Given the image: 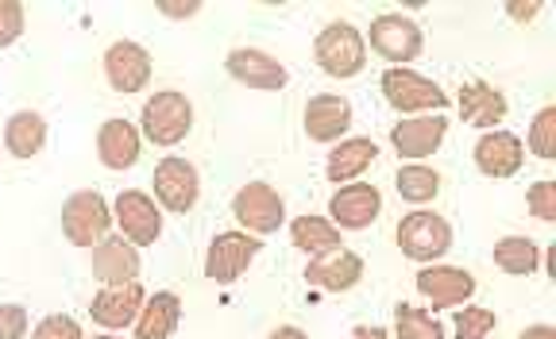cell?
<instances>
[{
	"mask_svg": "<svg viewBox=\"0 0 556 339\" xmlns=\"http://www.w3.org/2000/svg\"><path fill=\"white\" fill-rule=\"evenodd\" d=\"M139 123H143V135H148L155 147H174V143H182L193 131L190 96L178 93V89H163V93H155L148 105H143Z\"/></svg>",
	"mask_w": 556,
	"mask_h": 339,
	"instance_id": "7a4b0ae2",
	"label": "cell"
},
{
	"mask_svg": "<svg viewBox=\"0 0 556 339\" xmlns=\"http://www.w3.org/2000/svg\"><path fill=\"white\" fill-rule=\"evenodd\" d=\"M93 339H121V336H93Z\"/></svg>",
	"mask_w": 556,
	"mask_h": 339,
	"instance_id": "60d3db41",
	"label": "cell"
},
{
	"mask_svg": "<svg viewBox=\"0 0 556 339\" xmlns=\"http://www.w3.org/2000/svg\"><path fill=\"white\" fill-rule=\"evenodd\" d=\"M225 70L232 74V78L240 81V86H248V89H267V93H275V89H282L290 81L287 66H282V62H278L275 54L260 51V47H236V51H228Z\"/></svg>",
	"mask_w": 556,
	"mask_h": 339,
	"instance_id": "8fae6325",
	"label": "cell"
},
{
	"mask_svg": "<svg viewBox=\"0 0 556 339\" xmlns=\"http://www.w3.org/2000/svg\"><path fill=\"white\" fill-rule=\"evenodd\" d=\"M232 217L248 227V235H270L282 227V220H287V205H282L275 185L248 182L232 197Z\"/></svg>",
	"mask_w": 556,
	"mask_h": 339,
	"instance_id": "8992f818",
	"label": "cell"
},
{
	"mask_svg": "<svg viewBox=\"0 0 556 339\" xmlns=\"http://www.w3.org/2000/svg\"><path fill=\"white\" fill-rule=\"evenodd\" d=\"M541 12V0H506V16L518 19V24H530Z\"/></svg>",
	"mask_w": 556,
	"mask_h": 339,
	"instance_id": "8d00e7d4",
	"label": "cell"
},
{
	"mask_svg": "<svg viewBox=\"0 0 556 339\" xmlns=\"http://www.w3.org/2000/svg\"><path fill=\"white\" fill-rule=\"evenodd\" d=\"M352 339H391L382 328H371V324H359L356 331H352Z\"/></svg>",
	"mask_w": 556,
	"mask_h": 339,
	"instance_id": "ab89813d",
	"label": "cell"
},
{
	"mask_svg": "<svg viewBox=\"0 0 556 339\" xmlns=\"http://www.w3.org/2000/svg\"><path fill=\"white\" fill-rule=\"evenodd\" d=\"M348 128H352V105L344 96L321 93L305 105V135L313 143H340Z\"/></svg>",
	"mask_w": 556,
	"mask_h": 339,
	"instance_id": "ac0fdd59",
	"label": "cell"
},
{
	"mask_svg": "<svg viewBox=\"0 0 556 339\" xmlns=\"http://www.w3.org/2000/svg\"><path fill=\"white\" fill-rule=\"evenodd\" d=\"M178 321H182V301H178V294L163 289V294L148 297L139 309L136 339H170L178 331Z\"/></svg>",
	"mask_w": 556,
	"mask_h": 339,
	"instance_id": "603a6c76",
	"label": "cell"
},
{
	"mask_svg": "<svg viewBox=\"0 0 556 339\" xmlns=\"http://www.w3.org/2000/svg\"><path fill=\"white\" fill-rule=\"evenodd\" d=\"M47 143V120L39 113H16L4 123V147L16 158H31L39 155Z\"/></svg>",
	"mask_w": 556,
	"mask_h": 339,
	"instance_id": "484cf974",
	"label": "cell"
},
{
	"mask_svg": "<svg viewBox=\"0 0 556 339\" xmlns=\"http://www.w3.org/2000/svg\"><path fill=\"white\" fill-rule=\"evenodd\" d=\"M27 336V309L24 304H0V339Z\"/></svg>",
	"mask_w": 556,
	"mask_h": 339,
	"instance_id": "e575fe53",
	"label": "cell"
},
{
	"mask_svg": "<svg viewBox=\"0 0 556 339\" xmlns=\"http://www.w3.org/2000/svg\"><path fill=\"white\" fill-rule=\"evenodd\" d=\"M530 151L538 158H556V108H541L530 128Z\"/></svg>",
	"mask_w": 556,
	"mask_h": 339,
	"instance_id": "4dcf8cb0",
	"label": "cell"
},
{
	"mask_svg": "<svg viewBox=\"0 0 556 339\" xmlns=\"http://www.w3.org/2000/svg\"><path fill=\"white\" fill-rule=\"evenodd\" d=\"M359 278H364V259L356 251H348V247L317 255L305 266V282L313 289H325V294H348V289L359 286Z\"/></svg>",
	"mask_w": 556,
	"mask_h": 339,
	"instance_id": "7c38bea8",
	"label": "cell"
},
{
	"mask_svg": "<svg viewBox=\"0 0 556 339\" xmlns=\"http://www.w3.org/2000/svg\"><path fill=\"white\" fill-rule=\"evenodd\" d=\"M452 328H456V339H491V331L498 328V316L491 313V309L468 304V309H456Z\"/></svg>",
	"mask_w": 556,
	"mask_h": 339,
	"instance_id": "f546056e",
	"label": "cell"
},
{
	"mask_svg": "<svg viewBox=\"0 0 556 339\" xmlns=\"http://www.w3.org/2000/svg\"><path fill=\"white\" fill-rule=\"evenodd\" d=\"M495 266L503 274H533L541 266V247L530 235H503L495 244Z\"/></svg>",
	"mask_w": 556,
	"mask_h": 339,
	"instance_id": "4316f807",
	"label": "cell"
},
{
	"mask_svg": "<svg viewBox=\"0 0 556 339\" xmlns=\"http://www.w3.org/2000/svg\"><path fill=\"white\" fill-rule=\"evenodd\" d=\"M526 162V147L514 131H483L476 143V166L486 178H514Z\"/></svg>",
	"mask_w": 556,
	"mask_h": 339,
	"instance_id": "9a60e30c",
	"label": "cell"
},
{
	"mask_svg": "<svg viewBox=\"0 0 556 339\" xmlns=\"http://www.w3.org/2000/svg\"><path fill=\"white\" fill-rule=\"evenodd\" d=\"M394 331L399 339H444V328L433 313L414 309V304H394Z\"/></svg>",
	"mask_w": 556,
	"mask_h": 339,
	"instance_id": "f1b7e54d",
	"label": "cell"
},
{
	"mask_svg": "<svg viewBox=\"0 0 556 339\" xmlns=\"http://www.w3.org/2000/svg\"><path fill=\"white\" fill-rule=\"evenodd\" d=\"M97 155L109 170H131L139 162V131L128 120H104L97 131Z\"/></svg>",
	"mask_w": 556,
	"mask_h": 339,
	"instance_id": "7402d4cb",
	"label": "cell"
},
{
	"mask_svg": "<svg viewBox=\"0 0 556 339\" xmlns=\"http://www.w3.org/2000/svg\"><path fill=\"white\" fill-rule=\"evenodd\" d=\"M518 339H556V328L553 324H533V328H526Z\"/></svg>",
	"mask_w": 556,
	"mask_h": 339,
	"instance_id": "74e56055",
	"label": "cell"
},
{
	"mask_svg": "<svg viewBox=\"0 0 556 339\" xmlns=\"http://www.w3.org/2000/svg\"><path fill=\"white\" fill-rule=\"evenodd\" d=\"M399 247L414 262H437L452 247V227L437 212L417 209L399 224Z\"/></svg>",
	"mask_w": 556,
	"mask_h": 339,
	"instance_id": "5b68a950",
	"label": "cell"
},
{
	"mask_svg": "<svg viewBox=\"0 0 556 339\" xmlns=\"http://www.w3.org/2000/svg\"><path fill=\"white\" fill-rule=\"evenodd\" d=\"M93 274L104 286H121V282H136L139 274V251L124 239V235H104L93 247Z\"/></svg>",
	"mask_w": 556,
	"mask_h": 339,
	"instance_id": "ffe728a7",
	"label": "cell"
},
{
	"mask_svg": "<svg viewBox=\"0 0 556 339\" xmlns=\"http://www.w3.org/2000/svg\"><path fill=\"white\" fill-rule=\"evenodd\" d=\"M399 193L402 200H409V205H426V200H433L437 193H441V174L437 170H429V166H402L399 170Z\"/></svg>",
	"mask_w": 556,
	"mask_h": 339,
	"instance_id": "83f0119b",
	"label": "cell"
},
{
	"mask_svg": "<svg viewBox=\"0 0 556 339\" xmlns=\"http://www.w3.org/2000/svg\"><path fill=\"white\" fill-rule=\"evenodd\" d=\"M448 135V120L441 113L437 116H414V120H402L391 128V143L402 158H426L433 155L437 147Z\"/></svg>",
	"mask_w": 556,
	"mask_h": 339,
	"instance_id": "d6986e66",
	"label": "cell"
},
{
	"mask_svg": "<svg viewBox=\"0 0 556 339\" xmlns=\"http://www.w3.org/2000/svg\"><path fill=\"white\" fill-rule=\"evenodd\" d=\"M456 105H460V116L471 123V128H495V123L506 120V96L503 89H495L491 81H468L460 86V96H456Z\"/></svg>",
	"mask_w": 556,
	"mask_h": 339,
	"instance_id": "44dd1931",
	"label": "cell"
},
{
	"mask_svg": "<svg viewBox=\"0 0 556 339\" xmlns=\"http://www.w3.org/2000/svg\"><path fill=\"white\" fill-rule=\"evenodd\" d=\"M290 239H294V247L298 251H305V255H325V251H337V247H344L340 244V227L332 224V220H325V217H298L294 224H290Z\"/></svg>",
	"mask_w": 556,
	"mask_h": 339,
	"instance_id": "d4e9b609",
	"label": "cell"
},
{
	"mask_svg": "<svg viewBox=\"0 0 556 339\" xmlns=\"http://www.w3.org/2000/svg\"><path fill=\"white\" fill-rule=\"evenodd\" d=\"M263 244L260 235H248V232H220L213 244H208V255H205V278L220 282V286H228V282H236L243 274V270L252 266L255 259H260Z\"/></svg>",
	"mask_w": 556,
	"mask_h": 339,
	"instance_id": "52a82bcc",
	"label": "cell"
},
{
	"mask_svg": "<svg viewBox=\"0 0 556 339\" xmlns=\"http://www.w3.org/2000/svg\"><path fill=\"white\" fill-rule=\"evenodd\" d=\"M24 36V4L20 0H0V51Z\"/></svg>",
	"mask_w": 556,
	"mask_h": 339,
	"instance_id": "836d02e7",
	"label": "cell"
},
{
	"mask_svg": "<svg viewBox=\"0 0 556 339\" xmlns=\"http://www.w3.org/2000/svg\"><path fill=\"white\" fill-rule=\"evenodd\" d=\"M163 16H170V19H190V16H198L201 12V0H186V4H178V0H159L155 4Z\"/></svg>",
	"mask_w": 556,
	"mask_h": 339,
	"instance_id": "d590c367",
	"label": "cell"
},
{
	"mask_svg": "<svg viewBox=\"0 0 556 339\" xmlns=\"http://www.w3.org/2000/svg\"><path fill=\"white\" fill-rule=\"evenodd\" d=\"M375 158H379V147L371 140H340L332 147L329 162H325V174H329L332 185H348L356 182Z\"/></svg>",
	"mask_w": 556,
	"mask_h": 339,
	"instance_id": "cb8c5ba5",
	"label": "cell"
},
{
	"mask_svg": "<svg viewBox=\"0 0 556 339\" xmlns=\"http://www.w3.org/2000/svg\"><path fill=\"white\" fill-rule=\"evenodd\" d=\"M417 294L433 301L437 309H452V304L471 301L476 278L464 266H426L417 274Z\"/></svg>",
	"mask_w": 556,
	"mask_h": 339,
	"instance_id": "e0dca14e",
	"label": "cell"
},
{
	"mask_svg": "<svg viewBox=\"0 0 556 339\" xmlns=\"http://www.w3.org/2000/svg\"><path fill=\"white\" fill-rule=\"evenodd\" d=\"M143 286L139 282H121V286H104L101 294L93 297V304H89V313H93V321L101 324V328H128V324H136L139 309H143Z\"/></svg>",
	"mask_w": 556,
	"mask_h": 339,
	"instance_id": "2e32d148",
	"label": "cell"
},
{
	"mask_svg": "<svg viewBox=\"0 0 556 339\" xmlns=\"http://www.w3.org/2000/svg\"><path fill=\"white\" fill-rule=\"evenodd\" d=\"M421 47H426V36H421V27L409 16L387 12V16L371 19V51L382 54L387 62H402L406 66V62H414L421 54Z\"/></svg>",
	"mask_w": 556,
	"mask_h": 339,
	"instance_id": "9c48e42d",
	"label": "cell"
},
{
	"mask_svg": "<svg viewBox=\"0 0 556 339\" xmlns=\"http://www.w3.org/2000/svg\"><path fill=\"white\" fill-rule=\"evenodd\" d=\"M382 96L394 113H444L452 105V96L437 81L421 78L406 66H391L382 74Z\"/></svg>",
	"mask_w": 556,
	"mask_h": 339,
	"instance_id": "3957f363",
	"label": "cell"
},
{
	"mask_svg": "<svg viewBox=\"0 0 556 339\" xmlns=\"http://www.w3.org/2000/svg\"><path fill=\"white\" fill-rule=\"evenodd\" d=\"M113 227V209L97 190H78L62 205V232L74 247H97Z\"/></svg>",
	"mask_w": 556,
	"mask_h": 339,
	"instance_id": "277c9868",
	"label": "cell"
},
{
	"mask_svg": "<svg viewBox=\"0 0 556 339\" xmlns=\"http://www.w3.org/2000/svg\"><path fill=\"white\" fill-rule=\"evenodd\" d=\"M155 197L166 212H190L201 197V178L198 166L186 158H163L155 166Z\"/></svg>",
	"mask_w": 556,
	"mask_h": 339,
	"instance_id": "30bf717a",
	"label": "cell"
},
{
	"mask_svg": "<svg viewBox=\"0 0 556 339\" xmlns=\"http://www.w3.org/2000/svg\"><path fill=\"white\" fill-rule=\"evenodd\" d=\"M31 339H86V336H81V324L74 321V316L51 313V316H43V321L35 324Z\"/></svg>",
	"mask_w": 556,
	"mask_h": 339,
	"instance_id": "d6a6232c",
	"label": "cell"
},
{
	"mask_svg": "<svg viewBox=\"0 0 556 339\" xmlns=\"http://www.w3.org/2000/svg\"><path fill=\"white\" fill-rule=\"evenodd\" d=\"M113 220L131 247H148L163 235V212L143 190H124L113 205Z\"/></svg>",
	"mask_w": 556,
	"mask_h": 339,
	"instance_id": "ba28073f",
	"label": "cell"
},
{
	"mask_svg": "<svg viewBox=\"0 0 556 339\" xmlns=\"http://www.w3.org/2000/svg\"><path fill=\"white\" fill-rule=\"evenodd\" d=\"M267 339H309V336H305L302 328H294V324H282V328H275Z\"/></svg>",
	"mask_w": 556,
	"mask_h": 339,
	"instance_id": "f35d334b",
	"label": "cell"
},
{
	"mask_svg": "<svg viewBox=\"0 0 556 339\" xmlns=\"http://www.w3.org/2000/svg\"><path fill=\"white\" fill-rule=\"evenodd\" d=\"M104 78L116 93H139V89H148L151 81V54L143 51L139 43L131 39H121L104 51Z\"/></svg>",
	"mask_w": 556,
	"mask_h": 339,
	"instance_id": "4fadbf2b",
	"label": "cell"
},
{
	"mask_svg": "<svg viewBox=\"0 0 556 339\" xmlns=\"http://www.w3.org/2000/svg\"><path fill=\"white\" fill-rule=\"evenodd\" d=\"M526 205H530V212L541 220V224H553V220H556V182H553V178L530 185V193H526Z\"/></svg>",
	"mask_w": 556,
	"mask_h": 339,
	"instance_id": "1f68e13d",
	"label": "cell"
},
{
	"mask_svg": "<svg viewBox=\"0 0 556 339\" xmlns=\"http://www.w3.org/2000/svg\"><path fill=\"white\" fill-rule=\"evenodd\" d=\"M313 58H317V66L329 78H356L367 66V43L348 19H332V24H325L317 43H313Z\"/></svg>",
	"mask_w": 556,
	"mask_h": 339,
	"instance_id": "6da1fadb",
	"label": "cell"
},
{
	"mask_svg": "<svg viewBox=\"0 0 556 339\" xmlns=\"http://www.w3.org/2000/svg\"><path fill=\"white\" fill-rule=\"evenodd\" d=\"M382 212V193L375 185H344V190L332 193L329 200V217L344 232H364L379 220Z\"/></svg>",
	"mask_w": 556,
	"mask_h": 339,
	"instance_id": "5bb4252c",
	"label": "cell"
}]
</instances>
